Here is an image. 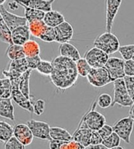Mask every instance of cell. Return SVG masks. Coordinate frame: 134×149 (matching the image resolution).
<instances>
[{"label": "cell", "instance_id": "9", "mask_svg": "<svg viewBox=\"0 0 134 149\" xmlns=\"http://www.w3.org/2000/svg\"><path fill=\"white\" fill-rule=\"evenodd\" d=\"M125 60L118 57H110L107 60L105 67L110 73V76L112 79L113 82L115 80L124 78L126 77L124 71Z\"/></svg>", "mask_w": 134, "mask_h": 149}, {"label": "cell", "instance_id": "14", "mask_svg": "<svg viewBox=\"0 0 134 149\" xmlns=\"http://www.w3.org/2000/svg\"><path fill=\"white\" fill-rule=\"evenodd\" d=\"M12 89V94H11V99L15 103L23 108L28 112L31 114L33 113V103L32 100L28 99L25 96L21 91L19 88H13Z\"/></svg>", "mask_w": 134, "mask_h": 149}, {"label": "cell", "instance_id": "44", "mask_svg": "<svg viewBox=\"0 0 134 149\" xmlns=\"http://www.w3.org/2000/svg\"><path fill=\"white\" fill-rule=\"evenodd\" d=\"M12 94V89L10 88L6 87H0V98H11Z\"/></svg>", "mask_w": 134, "mask_h": 149}, {"label": "cell", "instance_id": "50", "mask_svg": "<svg viewBox=\"0 0 134 149\" xmlns=\"http://www.w3.org/2000/svg\"><path fill=\"white\" fill-rule=\"evenodd\" d=\"M123 148H124L123 147L120 146V145H119V146H117V147H115V149H123Z\"/></svg>", "mask_w": 134, "mask_h": 149}, {"label": "cell", "instance_id": "8", "mask_svg": "<svg viewBox=\"0 0 134 149\" xmlns=\"http://www.w3.org/2000/svg\"><path fill=\"white\" fill-rule=\"evenodd\" d=\"M30 130L33 132L34 137L45 140V141H51V136H50V130L51 127L48 123L42 121H36V120L31 119L26 122Z\"/></svg>", "mask_w": 134, "mask_h": 149}, {"label": "cell", "instance_id": "41", "mask_svg": "<svg viewBox=\"0 0 134 149\" xmlns=\"http://www.w3.org/2000/svg\"><path fill=\"white\" fill-rule=\"evenodd\" d=\"M124 71L126 76L134 77V60H126L124 64Z\"/></svg>", "mask_w": 134, "mask_h": 149}, {"label": "cell", "instance_id": "25", "mask_svg": "<svg viewBox=\"0 0 134 149\" xmlns=\"http://www.w3.org/2000/svg\"><path fill=\"white\" fill-rule=\"evenodd\" d=\"M0 40L7 44H13L11 39V30L9 29L7 24H6L3 16L0 13Z\"/></svg>", "mask_w": 134, "mask_h": 149}, {"label": "cell", "instance_id": "48", "mask_svg": "<svg viewBox=\"0 0 134 149\" xmlns=\"http://www.w3.org/2000/svg\"><path fill=\"white\" fill-rule=\"evenodd\" d=\"M129 116L131 117L134 120V103L132 105L131 108H130V111H129Z\"/></svg>", "mask_w": 134, "mask_h": 149}, {"label": "cell", "instance_id": "39", "mask_svg": "<svg viewBox=\"0 0 134 149\" xmlns=\"http://www.w3.org/2000/svg\"><path fill=\"white\" fill-rule=\"evenodd\" d=\"M28 65L30 70H36V68L41 61V58L40 55H35V56H28L26 57Z\"/></svg>", "mask_w": 134, "mask_h": 149}, {"label": "cell", "instance_id": "12", "mask_svg": "<svg viewBox=\"0 0 134 149\" xmlns=\"http://www.w3.org/2000/svg\"><path fill=\"white\" fill-rule=\"evenodd\" d=\"M55 42L63 43L71 40L74 36V28L68 22H63L55 27Z\"/></svg>", "mask_w": 134, "mask_h": 149}, {"label": "cell", "instance_id": "31", "mask_svg": "<svg viewBox=\"0 0 134 149\" xmlns=\"http://www.w3.org/2000/svg\"><path fill=\"white\" fill-rule=\"evenodd\" d=\"M121 141H122V139H121L120 136L115 132H113L108 137L103 140L102 143L107 147V149H111L115 148V147L119 146Z\"/></svg>", "mask_w": 134, "mask_h": 149}, {"label": "cell", "instance_id": "2", "mask_svg": "<svg viewBox=\"0 0 134 149\" xmlns=\"http://www.w3.org/2000/svg\"><path fill=\"white\" fill-rule=\"evenodd\" d=\"M96 105L97 102L96 100L91 105L88 111L83 115L77 128H85L98 131L103 125L106 124V118L103 114L96 110Z\"/></svg>", "mask_w": 134, "mask_h": 149}, {"label": "cell", "instance_id": "3", "mask_svg": "<svg viewBox=\"0 0 134 149\" xmlns=\"http://www.w3.org/2000/svg\"><path fill=\"white\" fill-rule=\"evenodd\" d=\"M94 47L101 49L102 51L108 54H112L118 52L120 47V42L118 38L113 34L111 32L107 31L106 33H102L96 38L93 42Z\"/></svg>", "mask_w": 134, "mask_h": 149}, {"label": "cell", "instance_id": "13", "mask_svg": "<svg viewBox=\"0 0 134 149\" xmlns=\"http://www.w3.org/2000/svg\"><path fill=\"white\" fill-rule=\"evenodd\" d=\"M14 136H15L25 146L32 144L34 138L32 130L27 124L20 123L14 127Z\"/></svg>", "mask_w": 134, "mask_h": 149}, {"label": "cell", "instance_id": "33", "mask_svg": "<svg viewBox=\"0 0 134 149\" xmlns=\"http://www.w3.org/2000/svg\"><path fill=\"white\" fill-rule=\"evenodd\" d=\"M96 102H97V105L100 108L107 109L110 107L112 106L113 99L109 94H107V93H102V94H100L98 96L97 100H96Z\"/></svg>", "mask_w": 134, "mask_h": 149}, {"label": "cell", "instance_id": "27", "mask_svg": "<svg viewBox=\"0 0 134 149\" xmlns=\"http://www.w3.org/2000/svg\"><path fill=\"white\" fill-rule=\"evenodd\" d=\"M23 7L25 8V17L27 19L28 23L36 20H44L46 12L28 6H23Z\"/></svg>", "mask_w": 134, "mask_h": 149}, {"label": "cell", "instance_id": "17", "mask_svg": "<svg viewBox=\"0 0 134 149\" xmlns=\"http://www.w3.org/2000/svg\"><path fill=\"white\" fill-rule=\"evenodd\" d=\"M0 117L11 121L15 120L14 107L11 98H0Z\"/></svg>", "mask_w": 134, "mask_h": 149}, {"label": "cell", "instance_id": "16", "mask_svg": "<svg viewBox=\"0 0 134 149\" xmlns=\"http://www.w3.org/2000/svg\"><path fill=\"white\" fill-rule=\"evenodd\" d=\"M22 6H28L33 9L47 12L52 10V4L55 0H14Z\"/></svg>", "mask_w": 134, "mask_h": 149}, {"label": "cell", "instance_id": "46", "mask_svg": "<svg viewBox=\"0 0 134 149\" xmlns=\"http://www.w3.org/2000/svg\"><path fill=\"white\" fill-rule=\"evenodd\" d=\"M86 148L88 149H107V147L105 146L103 143L98 144H91L89 146H88Z\"/></svg>", "mask_w": 134, "mask_h": 149}, {"label": "cell", "instance_id": "51", "mask_svg": "<svg viewBox=\"0 0 134 149\" xmlns=\"http://www.w3.org/2000/svg\"><path fill=\"white\" fill-rule=\"evenodd\" d=\"M133 59L134 60V54H133Z\"/></svg>", "mask_w": 134, "mask_h": 149}, {"label": "cell", "instance_id": "35", "mask_svg": "<svg viewBox=\"0 0 134 149\" xmlns=\"http://www.w3.org/2000/svg\"><path fill=\"white\" fill-rule=\"evenodd\" d=\"M39 39H40L41 40H43L44 42H47V43H51V42L55 41V28L47 26L44 33L40 35Z\"/></svg>", "mask_w": 134, "mask_h": 149}, {"label": "cell", "instance_id": "18", "mask_svg": "<svg viewBox=\"0 0 134 149\" xmlns=\"http://www.w3.org/2000/svg\"><path fill=\"white\" fill-rule=\"evenodd\" d=\"M93 130L85 128H77L73 134V139L78 141L85 147V148L92 144Z\"/></svg>", "mask_w": 134, "mask_h": 149}, {"label": "cell", "instance_id": "1", "mask_svg": "<svg viewBox=\"0 0 134 149\" xmlns=\"http://www.w3.org/2000/svg\"><path fill=\"white\" fill-rule=\"evenodd\" d=\"M52 64L53 71L50 78L58 89L66 91L76 84L79 74L75 61L59 55L53 59Z\"/></svg>", "mask_w": 134, "mask_h": 149}, {"label": "cell", "instance_id": "15", "mask_svg": "<svg viewBox=\"0 0 134 149\" xmlns=\"http://www.w3.org/2000/svg\"><path fill=\"white\" fill-rule=\"evenodd\" d=\"M31 33L28 24L15 28L11 31V39L13 43L17 45H24L30 40Z\"/></svg>", "mask_w": 134, "mask_h": 149}, {"label": "cell", "instance_id": "32", "mask_svg": "<svg viewBox=\"0 0 134 149\" xmlns=\"http://www.w3.org/2000/svg\"><path fill=\"white\" fill-rule=\"evenodd\" d=\"M36 70L39 73H40L44 76H50L53 71V64L52 62L46 61V60H41L40 63L38 65Z\"/></svg>", "mask_w": 134, "mask_h": 149}, {"label": "cell", "instance_id": "47", "mask_svg": "<svg viewBox=\"0 0 134 149\" xmlns=\"http://www.w3.org/2000/svg\"><path fill=\"white\" fill-rule=\"evenodd\" d=\"M18 6H19V4L17 3H16L15 1H14L12 3H9V6H10V8L11 9V10H16V9L18 8Z\"/></svg>", "mask_w": 134, "mask_h": 149}, {"label": "cell", "instance_id": "19", "mask_svg": "<svg viewBox=\"0 0 134 149\" xmlns=\"http://www.w3.org/2000/svg\"><path fill=\"white\" fill-rule=\"evenodd\" d=\"M58 52L60 53V55L70 58L75 62H77V60L81 58L78 49L69 42L60 43V46L58 47Z\"/></svg>", "mask_w": 134, "mask_h": 149}, {"label": "cell", "instance_id": "6", "mask_svg": "<svg viewBox=\"0 0 134 149\" xmlns=\"http://www.w3.org/2000/svg\"><path fill=\"white\" fill-rule=\"evenodd\" d=\"M134 120L131 117H126L118 120V122L113 125V130L120 136L122 141H125L127 144H130Z\"/></svg>", "mask_w": 134, "mask_h": 149}, {"label": "cell", "instance_id": "5", "mask_svg": "<svg viewBox=\"0 0 134 149\" xmlns=\"http://www.w3.org/2000/svg\"><path fill=\"white\" fill-rule=\"evenodd\" d=\"M88 83L95 88H102L113 82L110 73L105 66L99 68H92L87 76Z\"/></svg>", "mask_w": 134, "mask_h": 149}, {"label": "cell", "instance_id": "28", "mask_svg": "<svg viewBox=\"0 0 134 149\" xmlns=\"http://www.w3.org/2000/svg\"><path fill=\"white\" fill-rule=\"evenodd\" d=\"M26 57L40 55V47L36 41L29 40L23 45Z\"/></svg>", "mask_w": 134, "mask_h": 149}, {"label": "cell", "instance_id": "30", "mask_svg": "<svg viewBox=\"0 0 134 149\" xmlns=\"http://www.w3.org/2000/svg\"><path fill=\"white\" fill-rule=\"evenodd\" d=\"M76 65H77V70L81 77H87L88 73H90L91 70H92V66L89 65L88 61L85 59V58H81L76 62Z\"/></svg>", "mask_w": 134, "mask_h": 149}, {"label": "cell", "instance_id": "24", "mask_svg": "<svg viewBox=\"0 0 134 149\" xmlns=\"http://www.w3.org/2000/svg\"><path fill=\"white\" fill-rule=\"evenodd\" d=\"M28 25L29 28L31 35L36 38H39L40 36L47 26L44 22V20H36V21L28 22Z\"/></svg>", "mask_w": 134, "mask_h": 149}, {"label": "cell", "instance_id": "40", "mask_svg": "<svg viewBox=\"0 0 134 149\" xmlns=\"http://www.w3.org/2000/svg\"><path fill=\"white\" fill-rule=\"evenodd\" d=\"M124 79L126 81L128 92H129V95H130V97L134 103V77L126 76L124 77Z\"/></svg>", "mask_w": 134, "mask_h": 149}, {"label": "cell", "instance_id": "45", "mask_svg": "<svg viewBox=\"0 0 134 149\" xmlns=\"http://www.w3.org/2000/svg\"><path fill=\"white\" fill-rule=\"evenodd\" d=\"M65 141H58V140H53L51 139L50 141V144H49V148L51 149H60L62 144Z\"/></svg>", "mask_w": 134, "mask_h": 149}, {"label": "cell", "instance_id": "4", "mask_svg": "<svg viewBox=\"0 0 134 149\" xmlns=\"http://www.w3.org/2000/svg\"><path fill=\"white\" fill-rule=\"evenodd\" d=\"M133 103L127 90L125 79L115 80L114 81V99L111 107L118 104L122 107H131Z\"/></svg>", "mask_w": 134, "mask_h": 149}, {"label": "cell", "instance_id": "26", "mask_svg": "<svg viewBox=\"0 0 134 149\" xmlns=\"http://www.w3.org/2000/svg\"><path fill=\"white\" fill-rule=\"evenodd\" d=\"M14 136V127L8 122L0 121V141L6 142Z\"/></svg>", "mask_w": 134, "mask_h": 149}, {"label": "cell", "instance_id": "29", "mask_svg": "<svg viewBox=\"0 0 134 149\" xmlns=\"http://www.w3.org/2000/svg\"><path fill=\"white\" fill-rule=\"evenodd\" d=\"M8 69L10 70H14L23 73L26 72L28 70H29L28 65L26 57L17 60H10V63H9Z\"/></svg>", "mask_w": 134, "mask_h": 149}, {"label": "cell", "instance_id": "37", "mask_svg": "<svg viewBox=\"0 0 134 149\" xmlns=\"http://www.w3.org/2000/svg\"><path fill=\"white\" fill-rule=\"evenodd\" d=\"M45 106L46 104L44 100H37L33 103V113L37 116H40L44 114Z\"/></svg>", "mask_w": 134, "mask_h": 149}, {"label": "cell", "instance_id": "10", "mask_svg": "<svg viewBox=\"0 0 134 149\" xmlns=\"http://www.w3.org/2000/svg\"><path fill=\"white\" fill-rule=\"evenodd\" d=\"M0 13L3 16L4 22L11 31L17 27L28 24V21L25 16H18L16 14H12L9 12L3 5L0 6Z\"/></svg>", "mask_w": 134, "mask_h": 149}, {"label": "cell", "instance_id": "34", "mask_svg": "<svg viewBox=\"0 0 134 149\" xmlns=\"http://www.w3.org/2000/svg\"><path fill=\"white\" fill-rule=\"evenodd\" d=\"M118 52L120 53L122 57L125 61L132 59L134 54V44L120 46L119 49H118Z\"/></svg>", "mask_w": 134, "mask_h": 149}, {"label": "cell", "instance_id": "38", "mask_svg": "<svg viewBox=\"0 0 134 149\" xmlns=\"http://www.w3.org/2000/svg\"><path fill=\"white\" fill-rule=\"evenodd\" d=\"M85 147L78 141L72 139L71 141H65L60 149H84Z\"/></svg>", "mask_w": 134, "mask_h": 149}, {"label": "cell", "instance_id": "36", "mask_svg": "<svg viewBox=\"0 0 134 149\" xmlns=\"http://www.w3.org/2000/svg\"><path fill=\"white\" fill-rule=\"evenodd\" d=\"M25 147L22 142L17 138L15 136H13L11 138L6 142L4 148L5 149H25Z\"/></svg>", "mask_w": 134, "mask_h": 149}, {"label": "cell", "instance_id": "21", "mask_svg": "<svg viewBox=\"0 0 134 149\" xmlns=\"http://www.w3.org/2000/svg\"><path fill=\"white\" fill-rule=\"evenodd\" d=\"M32 70H28L26 72L23 73L19 78V89L28 99L32 100L30 95V87H29V80H30Z\"/></svg>", "mask_w": 134, "mask_h": 149}, {"label": "cell", "instance_id": "11", "mask_svg": "<svg viewBox=\"0 0 134 149\" xmlns=\"http://www.w3.org/2000/svg\"><path fill=\"white\" fill-rule=\"evenodd\" d=\"M122 0H106V29L111 32L114 21Z\"/></svg>", "mask_w": 134, "mask_h": 149}, {"label": "cell", "instance_id": "42", "mask_svg": "<svg viewBox=\"0 0 134 149\" xmlns=\"http://www.w3.org/2000/svg\"><path fill=\"white\" fill-rule=\"evenodd\" d=\"M98 132L99 133V135L101 136V137L103 138V140H104V139H106L107 137H108V136L114 132V130H113V126H110V125L105 124V125H103V126L98 130Z\"/></svg>", "mask_w": 134, "mask_h": 149}, {"label": "cell", "instance_id": "49", "mask_svg": "<svg viewBox=\"0 0 134 149\" xmlns=\"http://www.w3.org/2000/svg\"><path fill=\"white\" fill-rule=\"evenodd\" d=\"M6 1V0H0V6L3 5Z\"/></svg>", "mask_w": 134, "mask_h": 149}, {"label": "cell", "instance_id": "7", "mask_svg": "<svg viewBox=\"0 0 134 149\" xmlns=\"http://www.w3.org/2000/svg\"><path fill=\"white\" fill-rule=\"evenodd\" d=\"M84 58L92 68H99L105 66L107 60L109 59V54L102 51L101 49L93 47L86 52Z\"/></svg>", "mask_w": 134, "mask_h": 149}, {"label": "cell", "instance_id": "23", "mask_svg": "<svg viewBox=\"0 0 134 149\" xmlns=\"http://www.w3.org/2000/svg\"><path fill=\"white\" fill-rule=\"evenodd\" d=\"M6 55L10 60H17L26 57L25 51L22 45L10 44L6 50Z\"/></svg>", "mask_w": 134, "mask_h": 149}, {"label": "cell", "instance_id": "22", "mask_svg": "<svg viewBox=\"0 0 134 149\" xmlns=\"http://www.w3.org/2000/svg\"><path fill=\"white\" fill-rule=\"evenodd\" d=\"M51 138L61 141H69L73 139V135L69 133V131L62 127H51L50 130Z\"/></svg>", "mask_w": 134, "mask_h": 149}, {"label": "cell", "instance_id": "20", "mask_svg": "<svg viewBox=\"0 0 134 149\" xmlns=\"http://www.w3.org/2000/svg\"><path fill=\"white\" fill-rule=\"evenodd\" d=\"M44 22L47 26L55 28L58 24L65 22V17L62 14L57 10L47 11L45 13V16L44 17Z\"/></svg>", "mask_w": 134, "mask_h": 149}, {"label": "cell", "instance_id": "43", "mask_svg": "<svg viewBox=\"0 0 134 149\" xmlns=\"http://www.w3.org/2000/svg\"><path fill=\"white\" fill-rule=\"evenodd\" d=\"M2 73L3 74V76L5 77H7L10 80H14V79L19 78L21 75L22 73H19V72H17V71L14 70H10V69H7V70H3L2 71Z\"/></svg>", "mask_w": 134, "mask_h": 149}]
</instances>
